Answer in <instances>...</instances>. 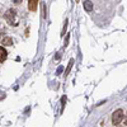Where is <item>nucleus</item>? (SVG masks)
<instances>
[{"label":"nucleus","mask_w":127,"mask_h":127,"mask_svg":"<svg viewBox=\"0 0 127 127\" xmlns=\"http://www.w3.org/2000/svg\"><path fill=\"white\" fill-rule=\"evenodd\" d=\"M5 20L10 24V26H18L19 24V17H18V13H17V10L14 9H9L6 10V13H5Z\"/></svg>","instance_id":"obj_1"},{"label":"nucleus","mask_w":127,"mask_h":127,"mask_svg":"<svg viewBox=\"0 0 127 127\" xmlns=\"http://www.w3.org/2000/svg\"><path fill=\"white\" fill-rule=\"evenodd\" d=\"M122 120H123V111L122 109H117L116 112H113V114H112V123L113 125H118Z\"/></svg>","instance_id":"obj_2"},{"label":"nucleus","mask_w":127,"mask_h":127,"mask_svg":"<svg viewBox=\"0 0 127 127\" xmlns=\"http://www.w3.org/2000/svg\"><path fill=\"white\" fill-rule=\"evenodd\" d=\"M6 57H8V52H6V50H5L4 47L0 46V62L5 61V60H6Z\"/></svg>","instance_id":"obj_3"},{"label":"nucleus","mask_w":127,"mask_h":127,"mask_svg":"<svg viewBox=\"0 0 127 127\" xmlns=\"http://www.w3.org/2000/svg\"><path fill=\"white\" fill-rule=\"evenodd\" d=\"M28 9L31 10V12H34V10L37 9V0H29Z\"/></svg>","instance_id":"obj_4"},{"label":"nucleus","mask_w":127,"mask_h":127,"mask_svg":"<svg viewBox=\"0 0 127 127\" xmlns=\"http://www.w3.org/2000/svg\"><path fill=\"white\" fill-rule=\"evenodd\" d=\"M3 45H4V46H10V45H13V38H10V37H4V38H3Z\"/></svg>","instance_id":"obj_5"},{"label":"nucleus","mask_w":127,"mask_h":127,"mask_svg":"<svg viewBox=\"0 0 127 127\" xmlns=\"http://www.w3.org/2000/svg\"><path fill=\"white\" fill-rule=\"evenodd\" d=\"M84 8H85V10H88V12H92V9H93L92 1H85L84 3Z\"/></svg>","instance_id":"obj_6"},{"label":"nucleus","mask_w":127,"mask_h":127,"mask_svg":"<svg viewBox=\"0 0 127 127\" xmlns=\"http://www.w3.org/2000/svg\"><path fill=\"white\" fill-rule=\"evenodd\" d=\"M13 3L18 5V4H20V3H22V0H13Z\"/></svg>","instance_id":"obj_7"},{"label":"nucleus","mask_w":127,"mask_h":127,"mask_svg":"<svg viewBox=\"0 0 127 127\" xmlns=\"http://www.w3.org/2000/svg\"><path fill=\"white\" fill-rule=\"evenodd\" d=\"M3 32H4V28L1 27V24H0V37H1V34H3Z\"/></svg>","instance_id":"obj_8"}]
</instances>
